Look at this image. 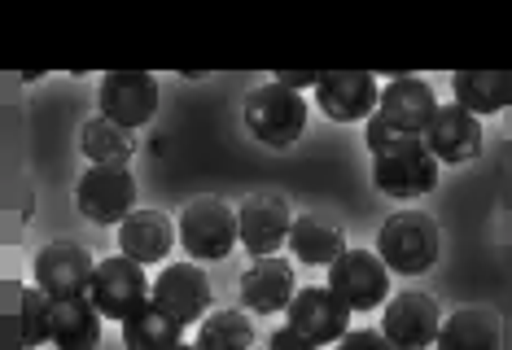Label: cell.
Masks as SVG:
<instances>
[{"instance_id": "12", "label": "cell", "mask_w": 512, "mask_h": 350, "mask_svg": "<svg viewBox=\"0 0 512 350\" xmlns=\"http://www.w3.org/2000/svg\"><path fill=\"white\" fill-rule=\"evenodd\" d=\"M285 324L316 346H337L351 333L346 329V324H351V307H346L329 285H311V289H298L294 294V302H289V311H285Z\"/></svg>"}, {"instance_id": "9", "label": "cell", "mask_w": 512, "mask_h": 350, "mask_svg": "<svg viewBox=\"0 0 512 350\" xmlns=\"http://www.w3.org/2000/svg\"><path fill=\"white\" fill-rule=\"evenodd\" d=\"M329 289L351 311H377L381 302H390V267L377 250H346L329 267Z\"/></svg>"}, {"instance_id": "28", "label": "cell", "mask_w": 512, "mask_h": 350, "mask_svg": "<svg viewBox=\"0 0 512 350\" xmlns=\"http://www.w3.org/2000/svg\"><path fill=\"white\" fill-rule=\"evenodd\" d=\"M267 350H320V346H316V342H307V337L294 333V329L285 324V329H276L272 337H267Z\"/></svg>"}, {"instance_id": "6", "label": "cell", "mask_w": 512, "mask_h": 350, "mask_svg": "<svg viewBox=\"0 0 512 350\" xmlns=\"http://www.w3.org/2000/svg\"><path fill=\"white\" fill-rule=\"evenodd\" d=\"M75 206H79V215L97 228L123 224L136 210V175L127 167H88L79 175Z\"/></svg>"}, {"instance_id": "1", "label": "cell", "mask_w": 512, "mask_h": 350, "mask_svg": "<svg viewBox=\"0 0 512 350\" xmlns=\"http://www.w3.org/2000/svg\"><path fill=\"white\" fill-rule=\"evenodd\" d=\"M438 167L442 162L429 154L421 136H394L381 154H372V184L386 197L412 202L438 189Z\"/></svg>"}, {"instance_id": "24", "label": "cell", "mask_w": 512, "mask_h": 350, "mask_svg": "<svg viewBox=\"0 0 512 350\" xmlns=\"http://www.w3.org/2000/svg\"><path fill=\"white\" fill-rule=\"evenodd\" d=\"M184 342V324L171 320L167 311H158L149 302L145 311H136L132 320H123V346L127 350H176Z\"/></svg>"}, {"instance_id": "19", "label": "cell", "mask_w": 512, "mask_h": 350, "mask_svg": "<svg viewBox=\"0 0 512 350\" xmlns=\"http://www.w3.org/2000/svg\"><path fill=\"white\" fill-rule=\"evenodd\" d=\"M451 92H456V105L486 119V114H499L512 105V70H456Z\"/></svg>"}, {"instance_id": "10", "label": "cell", "mask_w": 512, "mask_h": 350, "mask_svg": "<svg viewBox=\"0 0 512 350\" xmlns=\"http://www.w3.org/2000/svg\"><path fill=\"white\" fill-rule=\"evenodd\" d=\"M92 272H97V263H92V254L79 241H53V245H44V250L36 254V267H31L36 285L53 302L88 298L92 294Z\"/></svg>"}, {"instance_id": "26", "label": "cell", "mask_w": 512, "mask_h": 350, "mask_svg": "<svg viewBox=\"0 0 512 350\" xmlns=\"http://www.w3.org/2000/svg\"><path fill=\"white\" fill-rule=\"evenodd\" d=\"M18 342L22 350L53 342V298L40 285H27L18 294Z\"/></svg>"}, {"instance_id": "23", "label": "cell", "mask_w": 512, "mask_h": 350, "mask_svg": "<svg viewBox=\"0 0 512 350\" xmlns=\"http://www.w3.org/2000/svg\"><path fill=\"white\" fill-rule=\"evenodd\" d=\"M79 145H84V154L92 167H127V158L136 154V140L127 127L110 123V119H88L84 132H79Z\"/></svg>"}, {"instance_id": "11", "label": "cell", "mask_w": 512, "mask_h": 350, "mask_svg": "<svg viewBox=\"0 0 512 350\" xmlns=\"http://www.w3.org/2000/svg\"><path fill=\"white\" fill-rule=\"evenodd\" d=\"M237 228H241V250H250L254 259H272L281 245H289L294 210H289L281 193H250L237 210Z\"/></svg>"}, {"instance_id": "13", "label": "cell", "mask_w": 512, "mask_h": 350, "mask_svg": "<svg viewBox=\"0 0 512 350\" xmlns=\"http://www.w3.org/2000/svg\"><path fill=\"white\" fill-rule=\"evenodd\" d=\"M149 302L189 329V324L211 315V280L197 263H171L154 276V298Z\"/></svg>"}, {"instance_id": "29", "label": "cell", "mask_w": 512, "mask_h": 350, "mask_svg": "<svg viewBox=\"0 0 512 350\" xmlns=\"http://www.w3.org/2000/svg\"><path fill=\"white\" fill-rule=\"evenodd\" d=\"M320 79L324 75H316V70H285V75H276V84L302 92V88H320Z\"/></svg>"}, {"instance_id": "15", "label": "cell", "mask_w": 512, "mask_h": 350, "mask_svg": "<svg viewBox=\"0 0 512 350\" xmlns=\"http://www.w3.org/2000/svg\"><path fill=\"white\" fill-rule=\"evenodd\" d=\"M421 140L429 145V154L438 162H451V167L482 158V145H486L482 123H477V114H469L464 105H438L434 123L425 127Z\"/></svg>"}, {"instance_id": "27", "label": "cell", "mask_w": 512, "mask_h": 350, "mask_svg": "<svg viewBox=\"0 0 512 350\" xmlns=\"http://www.w3.org/2000/svg\"><path fill=\"white\" fill-rule=\"evenodd\" d=\"M333 350H394V346L386 342V333H377V329H351Z\"/></svg>"}, {"instance_id": "21", "label": "cell", "mask_w": 512, "mask_h": 350, "mask_svg": "<svg viewBox=\"0 0 512 350\" xmlns=\"http://www.w3.org/2000/svg\"><path fill=\"white\" fill-rule=\"evenodd\" d=\"M289 250H294V259L307 263V267H333L346 254V237L337 224H329V219L298 215L294 232H289Z\"/></svg>"}, {"instance_id": "8", "label": "cell", "mask_w": 512, "mask_h": 350, "mask_svg": "<svg viewBox=\"0 0 512 350\" xmlns=\"http://www.w3.org/2000/svg\"><path fill=\"white\" fill-rule=\"evenodd\" d=\"M97 105L101 119L136 132L158 114V79L149 70H110V75H101Z\"/></svg>"}, {"instance_id": "7", "label": "cell", "mask_w": 512, "mask_h": 350, "mask_svg": "<svg viewBox=\"0 0 512 350\" xmlns=\"http://www.w3.org/2000/svg\"><path fill=\"white\" fill-rule=\"evenodd\" d=\"M442 307L421 289H403L386 302L381 311V333L394 350H429L438 346V333H442Z\"/></svg>"}, {"instance_id": "22", "label": "cell", "mask_w": 512, "mask_h": 350, "mask_svg": "<svg viewBox=\"0 0 512 350\" xmlns=\"http://www.w3.org/2000/svg\"><path fill=\"white\" fill-rule=\"evenodd\" d=\"M101 315L92 298L53 302V346L57 350H97L101 342Z\"/></svg>"}, {"instance_id": "18", "label": "cell", "mask_w": 512, "mask_h": 350, "mask_svg": "<svg viewBox=\"0 0 512 350\" xmlns=\"http://www.w3.org/2000/svg\"><path fill=\"white\" fill-rule=\"evenodd\" d=\"M176 241H180V228H171V219L162 210H132L119 224V254L136 259L141 267L162 263Z\"/></svg>"}, {"instance_id": "25", "label": "cell", "mask_w": 512, "mask_h": 350, "mask_svg": "<svg viewBox=\"0 0 512 350\" xmlns=\"http://www.w3.org/2000/svg\"><path fill=\"white\" fill-rule=\"evenodd\" d=\"M193 346L197 350H250L254 346V320L241 315L237 307L211 311L202 324H197Z\"/></svg>"}, {"instance_id": "17", "label": "cell", "mask_w": 512, "mask_h": 350, "mask_svg": "<svg viewBox=\"0 0 512 350\" xmlns=\"http://www.w3.org/2000/svg\"><path fill=\"white\" fill-rule=\"evenodd\" d=\"M298 285H294V263L272 254V259H254L250 272L241 276V307L254 315H276L289 311Z\"/></svg>"}, {"instance_id": "30", "label": "cell", "mask_w": 512, "mask_h": 350, "mask_svg": "<svg viewBox=\"0 0 512 350\" xmlns=\"http://www.w3.org/2000/svg\"><path fill=\"white\" fill-rule=\"evenodd\" d=\"M176 350H197V346H189V342H180V346H176Z\"/></svg>"}, {"instance_id": "16", "label": "cell", "mask_w": 512, "mask_h": 350, "mask_svg": "<svg viewBox=\"0 0 512 350\" xmlns=\"http://www.w3.org/2000/svg\"><path fill=\"white\" fill-rule=\"evenodd\" d=\"M377 79L368 70H333V75L320 79L316 88V105L329 114L333 123H359L377 114Z\"/></svg>"}, {"instance_id": "20", "label": "cell", "mask_w": 512, "mask_h": 350, "mask_svg": "<svg viewBox=\"0 0 512 350\" xmlns=\"http://www.w3.org/2000/svg\"><path fill=\"white\" fill-rule=\"evenodd\" d=\"M504 329L491 307H460L442 320L438 350H499Z\"/></svg>"}, {"instance_id": "3", "label": "cell", "mask_w": 512, "mask_h": 350, "mask_svg": "<svg viewBox=\"0 0 512 350\" xmlns=\"http://www.w3.org/2000/svg\"><path fill=\"white\" fill-rule=\"evenodd\" d=\"M241 119H246L250 136L263 140L267 149H289L307 127V101H302V92L272 79V84H259L246 97Z\"/></svg>"}, {"instance_id": "4", "label": "cell", "mask_w": 512, "mask_h": 350, "mask_svg": "<svg viewBox=\"0 0 512 350\" xmlns=\"http://www.w3.org/2000/svg\"><path fill=\"white\" fill-rule=\"evenodd\" d=\"M176 228H180V245L189 250L193 263H219V259H228L232 245L241 241L237 210H232L224 197H197V202H189Z\"/></svg>"}, {"instance_id": "2", "label": "cell", "mask_w": 512, "mask_h": 350, "mask_svg": "<svg viewBox=\"0 0 512 350\" xmlns=\"http://www.w3.org/2000/svg\"><path fill=\"white\" fill-rule=\"evenodd\" d=\"M442 232L421 210H399L377 232V254L394 276H425L438 263Z\"/></svg>"}, {"instance_id": "5", "label": "cell", "mask_w": 512, "mask_h": 350, "mask_svg": "<svg viewBox=\"0 0 512 350\" xmlns=\"http://www.w3.org/2000/svg\"><path fill=\"white\" fill-rule=\"evenodd\" d=\"M92 307H97L106 320H132L136 311L149 307V298H154V280L145 276V267L136 259H127V254H110V259L97 263V272H92Z\"/></svg>"}, {"instance_id": "14", "label": "cell", "mask_w": 512, "mask_h": 350, "mask_svg": "<svg viewBox=\"0 0 512 350\" xmlns=\"http://www.w3.org/2000/svg\"><path fill=\"white\" fill-rule=\"evenodd\" d=\"M438 114V97L425 79H390L381 88V101H377V119L399 136H425V127L434 123Z\"/></svg>"}]
</instances>
